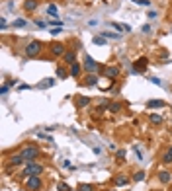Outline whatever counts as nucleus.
I'll use <instances>...</instances> for the list:
<instances>
[{
  "mask_svg": "<svg viewBox=\"0 0 172 191\" xmlns=\"http://www.w3.org/2000/svg\"><path fill=\"white\" fill-rule=\"evenodd\" d=\"M115 156H117V160H123V158H125V150H117Z\"/></svg>",
  "mask_w": 172,
  "mask_h": 191,
  "instance_id": "30",
  "label": "nucleus"
},
{
  "mask_svg": "<svg viewBox=\"0 0 172 191\" xmlns=\"http://www.w3.org/2000/svg\"><path fill=\"white\" fill-rule=\"evenodd\" d=\"M57 76H59V78H61V80H64V78H67V76H71V72H68V70H67V68H63V66H59V68H57Z\"/></svg>",
  "mask_w": 172,
  "mask_h": 191,
  "instance_id": "16",
  "label": "nucleus"
},
{
  "mask_svg": "<svg viewBox=\"0 0 172 191\" xmlns=\"http://www.w3.org/2000/svg\"><path fill=\"white\" fill-rule=\"evenodd\" d=\"M147 57H141V59H139V61H135V62H133V72H139V74H141V72H145V70H147Z\"/></svg>",
  "mask_w": 172,
  "mask_h": 191,
  "instance_id": "7",
  "label": "nucleus"
},
{
  "mask_svg": "<svg viewBox=\"0 0 172 191\" xmlns=\"http://www.w3.org/2000/svg\"><path fill=\"white\" fill-rule=\"evenodd\" d=\"M12 25H14V28H25V25H28V22H25V20H16Z\"/></svg>",
  "mask_w": 172,
  "mask_h": 191,
  "instance_id": "23",
  "label": "nucleus"
},
{
  "mask_svg": "<svg viewBox=\"0 0 172 191\" xmlns=\"http://www.w3.org/2000/svg\"><path fill=\"white\" fill-rule=\"evenodd\" d=\"M117 74H119V68H117V66H110V68H106V76L115 78Z\"/></svg>",
  "mask_w": 172,
  "mask_h": 191,
  "instance_id": "13",
  "label": "nucleus"
},
{
  "mask_svg": "<svg viewBox=\"0 0 172 191\" xmlns=\"http://www.w3.org/2000/svg\"><path fill=\"white\" fill-rule=\"evenodd\" d=\"M47 14H49V16H57V6H55V4L47 6Z\"/></svg>",
  "mask_w": 172,
  "mask_h": 191,
  "instance_id": "24",
  "label": "nucleus"
},
{
  "mask_svg": "<svg viewBox=\"0 0 172 191\" xmlns=\"http://www.w3.org/2000/svg\"><path fill=\"white\" fill-rule=\"evenodd\" d=\"M24 174L25 176H39V174H43V166L41 164H35V162H28V166H25L24 170Z\"/></svg>",
  "mask_w": 172,
  "mask_h": 191,
  "instance_id": "2",
  "label": "nucleus"
},
{
  "mask_svg": "<svg viewBox=\"0 0 172 191\" xmlns=\"http://www.w3.org/2000/svg\"><path fill=\"white\" fill-rule=\"evenodd\" d=\"M37 8V0H25L24 2V10H28V12H33Z\"/></svg>",
  "mask_w": 172,
  "mask_h": 191,
  "instance_id": "11",
  "label": "nucleus"
},
{
  "mask_svg": "<svg viewBox=\"0 0 172 191\" xmlns=\"http://www.w3.org/2000/svg\"><path fill=\"white\" fill-rule=\"evenodd\" d=\"M0 94H2V96H6V94H8V86H6V84H4V86L0 88Z\"/></svg>",
  "mask_w": 172,
  "mask_h": 191,
  "instance_id": "33",
  "label": "nucleus"
},
{
  "mask_svg": "<svg viewBox=\"0 0 172 191\" xmlns=\"http://www.w3.org/2000/svg\"><path fill=\"white\" fill-rule=\"evenodd\" d=\"M49 53L53 57H61V55H64V45L59 43V41H53V43L49 45Z\"/></svg>",
  "mask_w": 172,
  "mask_h": 191,
  "instance_id": "5",
  "label": "nucleus"
},
{
  "mask_svg": "<svg viewBox=\"0 0 172 191\" xmlns=\"http://www.w3.org/2000/svg\"><path fill=\"white\" fill-rule=\"evenodd\" d=\"M76 189H78V191H94V185H90V183H80Z\"/></svg>",
  "mask_w": 172,
  "mask_h": 191,
  "instance_id": "19",
  "label": "nucleus"
},
{
  "mask_svg": "<svg viewBox=\"0 0 172 191\" xmlns=\"http://www.w3.org/2000/svg\"><path fill=\"white\" fill-rule=\"evenodd\" d=\"M115 183H117V185H127L129 179H127L125 176H117V178H115Z\"/></svg>",
  "mask_w": 172,
  "mask_h": 191,
  "instance_id": "20",
  "label": "nucleus"
},
{
  "mask_svg": "<svg viewBox=\"0 0 172 191\" xmlns=\"http://www.w3.org/2000/svg\"><path fill=\"white\" fill-rule=\"evenodd\" d=\"M133 2H135L137 6H149V4H150L149 0H133Z\"/></svg>",
  "mask_w": 172,
  "mask_h": 191,
  "instance_id": "26",
  "label": "nucleus"
},
{
  "mask_svg": "<svg viewBox=\"0 0 172 191\" xmlns=\"http://www.w3.org/2000/svg\"><path fill=\"white\" fill-rule=\"evenodd\" d=\"M110 109H111V113H117V111L121 109V103H114V105H111Z\"/></svg>",
  "mask_w": 172,
  "mask_h": 191,
  "instance_id": "27",
  "label": "nucleus"
},
{
  "mask_svg": "<svg viewBox=\"0 0 172 191\" xmlns=\"http://www.w3.org/2000/svg\"><path fill=\"white\" fill-rule=\"evenodd\" d=\"M90 103V98H86V96H80V98H76V107H84V105Z\"/></svg>",
  "mask_w": 172,
  "mask_h": 191,
  "instance_id": "14",
  "label": "nucleus"
},
{
  "mask_svg": "<svg viewBox=\"0 0 172 191\" xmlns=\"http://www.w3.org/2000/svg\"><path fill=\"white\" fill-rule=\"evenodd\" d=\"M41 185H43V183H41L39 176H29L28 182H25V187H28V191H39Z\"/></svg>",
  "mask_w": 172,
  "mask_h": 191,
  "instance_id": "4",
  "label": "nucleus"
},
{
  "mask_svg": "<svg viewBox=\"0 0 172 191\" xmlns=\"http://www.w3.org/2000/svg\"><path fill=\"white\" fill-rule=\"evenodd\" d=\"M162 162H164V164H170V162H172V146H170L168 150L164 152V156H162Z\"/></svg>",
  "mask_w": 172,
  "mask_h": 191,
  "instance_id": "18",
  "label": "nucleus"
},
{
  "mask_svg": "<svg viewBox=\"0 0 172 191\" xmlns=\"http://www.w3.org/2000/svg\"><path fill=\"white\" fill-rule=\"evenodd\" d=\"M84 84L86 86H96V84H98V76H96V74H88V76L84 78Z\"/></svg>",
  "mask_w": 172,
  "mask_h": 191,
  "instance_id": "10",
  "label": "nucleus"
},
{
  "mask_svg": "<svg viewBox=\"0 0 172 191\" xmlns=\"http://www.w3.org/2000/svg\"><path fill=\"white\" fill-rule=\"evenodd\" d=\"M150 82H153V84H157V86H162V82H160V78H150Z\"/></svg>",
  "mask_w": 172,
  "mask_h": 191,
  "instance_id": "32",
  "label": "nucleus"
},
{
  "mask_svg": "<svg viewBox=\"0 0 172 191\" xmlns=\"http://www.w3.org/2000/svg\"><path fill=\"white\" fill-rule=\"evenodd\" d=\"M68 72H71V76H72V78H78V76H80V72H82V66H80L78 62H72V65H71V70H68Z\"/></svg>",
  "mask_w": 172,
  "mask_h": 191,
  "instance_id": "8",
  "label": "nucleus"
},
{
  "mask_svg": "<svg viewBox=\"0 0 172 191\" xmlns=\"http://www.w3.org/2000/svg\"><path fill=\"white\" fill-rule=\"evenodd\" d=\"M147 107H164V102H160V99H150V102L147 103Z\"/></svg>",
  "mask_w": 172,
  "mask_h": 191,
  "instance_id": "17",
  "label": "nucleus"
},
{
  "mask_svg": "<svg viewBox=\"0 0 172 191\" xmlns=\"http://www.w3.org/2000/svg\"><path fill=\"white\" fill-rule=\"evenodd\" d=\"M6 25H8V22L2 18V20H0V28H2V29H6Z\"/></svg>",
  "mask_w": 172,
  "mask_h": 191,
  "instance_id": "34",
  "label": "nucleus"
},
{
  "mask_svg": "<svg viewBox=\"0 0 172 191\" xmlns=\"http://www.w3.org/2000/svg\"><path fill=\"white\" fill-rule=\"evenodd\" d=\"M158 182L160 183H170L172 182V176L166 172V170H162V172H158Z\"/></svg>",
  "mask_w": 172,
  "mask_h": 191,
  "instance_id": "9",
  "label": "nucleus"
},
{
  "mask_svg": "<svg viewBox=\"0 0 172 191\" xmlns=\"http://www.w3.org/2000/svg\"><path fill=\"white\" fill-rule=\"evenodd\" d=\"M41 49H43V43L35 39V41H31V43L25 47V55H28V57H37L41 53Z\"/></svg>",
  "mask_w": 172,
  "mask_h": 191,
  "instance_id": "1",
  "label": "nucleus"
},
{
  "mask_svg": "<svg viewBox=\"0 0 172 191\" xmlns=\"http://www.w3.org/2000/svg\"><path fill=\"white\" fill-rule=\"evenodd\" d=\"M150 121H153V123H160L162 117H160V115H150Z\"/></svg>",
  "mask_w": 172,
  "mask_h": 191,
  "instance_id": "29",
  "label": "nucleus"
},
{
  "mask_svg": "<svg viewBox=\"0 0 172 191\" xmlns=\"http://www.w3.org/2000/svg\"><path fill=\"white\" fill-rule=\"evenodd\" d=\"M22 162H25L22 154H16V156H12V158H10V164H12V166H20Z\"/></svg>",
  "mask_w": 172,
  "mask_h": 191,
  "instance_id": "15",
  "label": "nucleus"
},
{
  "mask_svg": "<svg viewBox=\"0 0 172 191\" xmlns=\"http://www.w3.org/2000/svg\"><path fill=\"white\" fill-rule=\"evenodd\" d=\"M145 179V172H135L133 174V182H143Z\"/></svg>",
  "mask_w": 172,
  "mask_h": 191,
  "instance_id": "21",
  "label": "nucleus"
},
{
  "mask_svg": "<svg viewBox=\"0 0 172 191\" xmlns=\"http://www.w3.org/2000/svg\"><path fill=\"white\" fill-rule=\"evenodd\" d=\"M84 68H86L88 72H98L100 65L92 59V57H88V55H86V59H84Z\"/></svg>",
  "mask_w": 172,
  "mask_h": 191,
  "instance_id": "6",
  "label": "nucleus"
},
{
  "mask_svg": "<svg viewBox=\"0 0 172 191\" xmlns=\"http://www.w3.org/2000/svg\"><path fill=\"white\" fill-rule=\"evenodd\" d=\"M51 25H55V28H59V25H61V28H63V24L59 22V20H53V22H51Z\"/></svg>",
  "mask_w": 172,
  "mask_h": 191,
  "instance_id": "35",
  "label": "nucleus"
},
{
  "mask_svg": "<svg viewBox=\"0 0 172 191\" xmlns=\"http://www.w3.org/2000/svg\"><path fill=\"white\" fill-rule=\"evenodd\" d=\"M64 61H67L68 62V65H72V62H76V53H74V51H71V53H64Z\"/></svg>",
  "mask_w": 172,
  "mask_h": 191,
  "instance_id": "12",
  "label": "nucleus"
},
{
  "mask_svg": "<svg viewBox=\"0 0 172 191\" xmlns=\"http://www.w3.org/2000/svg\"><path fill=\"white\" fill-rule=\"evenodd\" d=\"M37 154H39V148H37V146H25L24 152H22V156H24L25 162H33L37 158Z\"/></svg>",
  "mask_w": 172,
  "mask_h": 191,
  "instance_id": "3",
  "label": "nucleus"
},
{
  "mask_svg": "<svg viewBox=\"0 0 172 191\" xmlns=\"http://www.w3.org/2000/svg\"><path fill=\"white\" fill-rule=\"evenodd\" d=\"M104 37H110V39H119V33H111V31H106V33H102Z\"/></svg>",
  "mask_w": 172,
  "mask_h": 191,
  "instance_id": "25",
  "label": "nucleus"
},
{
  "mask_svg": "<svg viewBox=\"0 0 172 191\" xmlns=\"http://www.w3.org/2000/svg\"><path fill=\"white\" fill-rule=\"evenodd\" d=\"M59 33H61V29H59V28H55V29H51V35H55V37H57Z\"/></svg>",
  "mask_w": 172,
  "mask_h": 191,
  "instance_id": "36",
  "label": "nucleus"
},
{
  "mask_svg": "<svg viewBox=\"0 0 172 191\" xmlns=\"http://www.w3.org/2000/svg\"><path fill=\"white\" fill-rule=\"evenodd\" d=\"M94 43H96V45H104L106 39H104V37H94Z\"/></svg>",
  "mask_w": 172,
  "mask_h": 191,
  "instance_id": "28",
  "label": "nucleus"
},
{
  "mask_svg": "<svg viewBox=\"0 0 172 191\" xmlns=\"http://www.w3.org/2000/svg\"><path fill=\"white\" fill-rule=\"evenodd\" d=\"M59 191H71V187L67 183H59Z\"/></svg>",
  "mask_w": 172,
  "mask_h": 191,
  "instance_id": "31",
  "label": "nucleus"
},
{
  "mask_svg": "<svg viewBox=\"0 0 172 191\" xmlns=\"http://www.w3.org/2000/svg\"><path fill=\"white\" fill-rule=\"evenodd\" d=\"M114 28H115L117 31H131V28H129V25H123V24H114Z\"/></svg>",
  "mask_w": 172,
  "mask_h": 191,
  "instance_id": "22",
  "label": "nucleus"
}]
</instances>
